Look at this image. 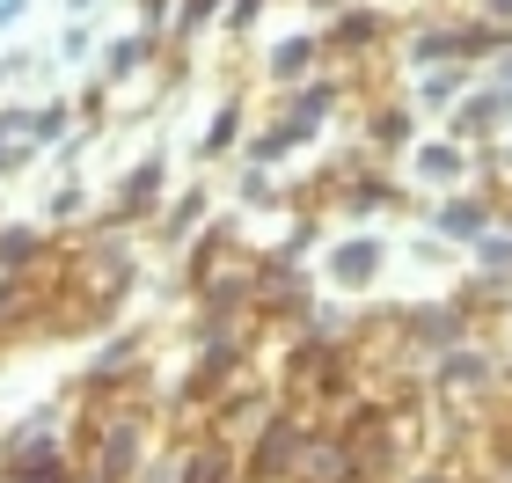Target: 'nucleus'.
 Masks as SVG:
<instances>
[{
	"instance_id": "f257e3e1",
	"label": "nucleus",
	"mask_w": 512,
	"mask_h": 483,
	"mask_svg": "<svg viewBox=\"0 0 512 483\" xmlns=\"http://www.w3.org/2000/svg\"><path fill=\"white\" fill-rule=\"evenodd\" d=\"M337 103H344V81L337 74L300 81V88H286V103H278V132H286L293 147H308V140H322V125L337 118Z\"/></svg>"
},
{
	"instance_id": "f03ea898",
	"label": "nucleus",
	"mask_w": 512,
	"mask_h": 483,
	"mask_svg": "<svg viewBox=\"0 0 512 483\" xmlns=\"http://www.w3.org/2000/svg\"><path fill=\"white\" fill-rule=\"evenodd\" d=\"M300 447H308V425L300 418H278L249 440V462H242V483H293V462H300Z\"/></svg>"
},
{
	"instance_id": "7ed1b4c3",
	"label": "nucleus",
	"mask_w": 512,
	"mask_h": 483,
	"mask_svg": "<svg viewBox=\"0 0 512 483\" xmlns=\"http://www.w3.org/2000/svg\"><path fill=\"white\" fill-rule=\"evenodd\" d=\"M388 271V242L381 235H344L322 249V279H330L337 293H374Z\"/></svg>"
},
{
	"instance_id": "20e7f679",
	"label": "nucleus",
	"mask_w": 512,
	"mask_h": 483,
	"mask_svg": "<svg viewBox=\"0 0 512 483\" xmlns=\"http://www.w3.org/2000/svg\"><path fill=\"white\" fill-rule=\"evenodd\" d=\"M491 220H498V191H447L439 205H425L432 242H461V249L476 235H491Z\"/></svg>"
},
{
	"instance_id": "39448f33",
	"label": "nucleus",
	"mask_w": 512,
	"mask_h": 483,
	"mask_svg": "<svg viewBox=\"0 0 512 483\" xmlns=\"http://www.w3.org/2000/svg\"><path fill=\"white\" fill-rule=\"evenodd\" d=\"M395 322H403V337H410V344H425L432 359H439V352H454V344H469V330H476V315L461 308V301H410Z\"/></svg>"
},
{
	"instance_id": "423d86ee",
	"label": "nucleus",
	"mask_w": 512,
	"mask_h": 483,
	"mask_svg": "<svg viewBox=\"0 0 512 483\" xmlns=\"http://www.w3.org/2000/svg\"><path fill=\"white\" fill-rule=\"evenodd\" d=\"M161 198H169V154L154 147V154H139L132 169L118 176V198H110V220H118V227H125V220H154V213H161Z\"/></svg>"
},
{
	"instance_id": "0eeeda50",
	"label": "nucleus",
	"mask_w": 512,
	"mask_h": 483,
	"mask_svg": "<svg viewBox=\"0 0 512 483\" xmlns=\"http://www.w3.org/2000/svg\"><path fill=\"white\" fill-rule=\"evenodd\" d=\"M139 462H147V418H139V410H118V418L103 425V454H96V476L88 483H132Z\"/></svg>"
},
{
	"instance_id": "6e6552de",
	"label": "nucleus",
	"mask_w": 512,
	"mask_h": 483,
	"mask_svg": "<svg viewBox=\"0 0 512 483\" xmlns=\"http://www.w3.org/2000/svg\"><path fill=\"white\" fill-rule=\"evenodd\" d=\"M432 388L439 396H491L498 388V359L476 352V344H454V352L432 359Z\"/></svg>"
},
{
	"instance_id": "1a4fd4ad",
	"label": "nucleus",
	"mask_w": 512,
	"mask_h": 483,
	"mask_svg": "<svg viewBox=\"0 0 512 483\" xmlns=\"http://www.w3.org/2000/svg\"><path fill=\"white\" fill-rule=\"evenodd\" d=\"M505 118H512L505 88H491V81H476L469 96L454 103V118H447V140H461V147H469V140H483V132H498Z\"/></svg>"
},
{
	"instance_id": "9d476101",
	"label": "nucleus",
	"mask_w": 512,
	"mask_h": 483,
	"mask_svg": "<svg viewBox=\"0 0 512 483\" xmlns=\"http://www.w3.org/2000/svg\"><path fill=\"white\" fill-rule=\"evenodd\" d=\"M403 161H410L417 183H439V191H461V183H469V147L447 140V132H439V140H417Z\"/></svg>"
},
{
	"instance_id": "9b49d317",
	"label": "nucleus",
	"mask_w": 512,
	"mask_h": 483,
	"mask_svg": "<svg viewBox=\"0 0 512 483\" xmlns=\"http://www.w3.org/2000/svg\"><path fill=\"white\" fill-rule=\"evenodd\" d=\"M476 81H483L476 66H425V74L410 81V103H417V110H439V118H454V103L469 96Z\"/></svg>"
},
{
	"instance_id": "f8f14e48",
	"label": "nucleus",
	"mask_w": 512,
	"mask_h": 483,
	"mask_svg": "<svg viewBox=\"0 0 512 483\" xmlns=\"http://www.w3.org/2000/svg\"><path fill=\"white\" fill-rule=\"evenodd\" d=\"M315 59H322V37L315 30H293V37H278L271 52H264V74L278 81V88H300L315 74Z\"/></svg>"
},
{
	"instance_id": "ddd939ff",
	"label": "nucleus",
	"mask_w": 512,
	"mask_h": 483,
	"mask_svg": "<svg viewBox=\"0 0 512 483\" xmlns=\"http://www.w3.org/2000/svg\"><path fill=\"white\" fill-rule=\"evenodd\" d=\"M176 483H242V469H235V447H227L220 432H205L198 447H183V469H176Z\"/></svg>"
},
{
	"instance_id": "4468645a",
	"label": "nucleus",
	"mask_w": 512,
	"mask_h": 483,
	"mask_svg": "<svg viewBox=\"0 0 512 483\" xmlns=\"http://www.w3.org/2000/svg\"><path fill=\"white\" fill-rule=\"evenodd\" d=\"M44 249H52V235H44L37 220H8V227H0V279H22V271H37Z\"/></svg>"
},
{
	"instance_id": "2eb2a0df",
	"label": "nucleus",
	"mask_w": 512,
	"mask_h": 483,
	"mask_svg": "<svg viewBox=\"0 0 512 483\" xmlns=\"http://www.w3.org/2000/svg\"><path fill=\"white\" fill-rule=\"evenodd\" d=\"M154 44H161V30H125V37L103 52V81H132L139 66L154 59Z\"/></svg>"
},
{
	"instance_id": "dca6fc26",
	"label": "nucleus",
	"mask_w": 512,
	"mask_h": 483,
	"mask_svg": "<svg viewBox=\"0 0 512 483\" xmlns=\"http://www.w3.org/2000/svg\"><path fill=\"white\" fill-rule=\"evenodd\" d=\"M220 154H242V96H227L198 140V161H220Z\"/></svg>"
},
{
	"instance_id": "f3484780",
	"label": "nucleus",
	"mask_w": 512,
	"mask_h": 483,
	"mask_svg": "<svg viewBox=\"0 0 512 483\" xmlns=\"http://www.w3.org/2000/svg\"><path fill=\"white\" fill-rule=\"evenodd\" d=\"M410 125H417V118H410V103H381L374 118H366V140H374L381 154H410V147H417V140H410Z\"/></svg>"
},
{
	"instance_id": "a211bd4d",
	"label": "nucleus",
	"mask_w": 512,
	"mask_h": 483,
	"mask_svg": "<svg viewBox=\"0 0 512 483\" xmlns=\"http://www.w3.org/2000/svg\"><path fill=\"white\" fill-rule=\"evenodd\" d=\"M469 264H476V271H483L491 286H512V235H505V227H491V235H476V242H469Z\"/></svg>"
},
{
	"instance_id": "6ab92c4d",
	"label": "nucleus",
	"mask_w": 512,
	"mask_h": 483,
	"mask_svg": "<svg viewBox=\"0 0 512 483\" xmlns=\"http://www.w3.org/2000/svg\"><path fill=\"white\" fill-rule=\"evenodd\" d=\"M381 8H337V30H330V44H344V52H366V44H381Z\"/></svg>"
},
{
	"instance_id": "aec40b11",
	"label": "nucleus",
	"mask_w": 512,
	"mask_h": 483,
	"mask_svg": "<svg viewBox=\"0 0 512 483\" xmlns=\"http://www.w3.org/2000/svg\"><path fill=\"white\" fill-rule=\"evenodd\" d=\"M205 213H213V191L198 183V191H183V198L169 205V213H161V242H183L191 227H205Z\"/></svg>"
},
{
	"instance_id": "412c9836",
	"label": "nucleus",
	"mask_w": 512,
	"mask_h": 483,
	"mask_svg": "<svg viewBox=\"0 0 512 483\" xmlns=\"http://www.w3.org/2000/svg\"><path fill=\"white\" fill-rule=\"evenodd\" d=\"M235 205H242V213H278V205H293V198H278L271 169H249V161H242V176H235Z\"/></svg>"
},
{
	"instance_id": "4be33fe9",
	"label": "nucleus",
	"mask_w": 512,
	"mask_h": 483,
	"mask_svg": "<svg viewBox=\"0 0 512 483\" xmlns=\"http://www.w3.org/2000/svg\"><path fill=\"white\" fill-rule=\"evenodd\" d=\"M59 140H74V103H37L30 110V147H59Z\"/></svg>"
},
{
	"instance_id": "5701e85b",
	"label": "nucleus",
	"mask_w": 512,
	"mask_h": 483,
	"mask_svg": "<svg viewBox=\"0 0 512 483\" xmlns=\"http://www.w3.org/2000/svg\"><path fill=\"white\" fill-rule=\"evenodd\" d=\"M388 205H403V191H395L388 176H359L352 191H344V213H352V220H366V213H388Z\"/></svg>"
},
{
	"instance_id": "b1692460",
	"label": "nucleus",
	"mask_w": 512,
	"mask_h": 483,
	"mask_svg": "<svg viewBox=\"0 0 512 483\" xmlns=\"http://www.w3.org/2000/svg\"><path fill=\"white\" fill-rule=\"evenodd\" d=\"M213 15H227V0H176V15H169V37L176 44H191Z\"/></svg>"
},
{
	"instance_id": "393cba45",
	"label": "nucleus",
	"mask_w": 512,
	"mask_h": 483,
	"mask_svg": "<svg viewBox=\"0 0 512 483\" xmlns=\"http://www.w3.org/2000/svg\"><path fill=\"white\" fill-rule=\"evenodd\" d=\"M264 8H271V0H227V15H220V22H227L235 37H249V30H256V15H264Z\"/></svg>"
},
{
	"instance_id": "a878e982",
	"label": "nucleus",
	"mask_w": 512,
	"mask_h": 483,
	"mask_svg": "<svg viewBox=\"0 0 512 483\" xmlns=\"http://www.w3.org/2000/svg\"><path fill=\"white\" fill-rule=\"evenodd\" d=\"M88 44H96L88 22H66V30H59V59H88Z\"/></svg>"
},
{
	"instance_id": "bb28decb",
	"label": "nucleus",
	"mask_w": 512,
	"mask_h": 483,
	"mask_svg": "<svg viewBox=\"0 0 512 483\" xmlns=\"http://www.w3.org/2000/svg\"><path fill=\"white\" fill-rule=\"evenodd\" d=\"M74 213H88V191H81V183H59V198H52V220H74Z\"/></svg>"
},
{
	"instance_id": "cd10ccee",
	"label": "nucleus",
	"mask_w": 512,
	"mask_h": 483,
	"mask_svg": "<svg viewBox=\"0 0 512 483\" xmlns=\"http://www.w3.org/2000/svg\"><path fill=\"white\" fill-rule=\"evenodd\" d=\"M476 22H491V30H512V0H476Z\"/></svg>"
},
{
	"instance_id": "c85d7f7f",
	"label": "nucleus",
	"mask_w": 512,
	"mask_h": 483,
	"mask_svg": "<svg viewBox=\"0 0 512 483\" xmlns=\"http://www.w3.org/2000/svg\"><path fill=\"white\" fill-rule=\"evenodd\" d=\"M22 15H30V0H0V30H22Z\"/></svg>"
},
{
	"instance_id": "c756f323",
	"label": "nucleus",
	"mask_w": 512,
	"mask_h": 483,
	"mask_svg": "<svg viewBox=\"0 0 512 483\" xmlns=\"http://www.w3.org/2000/svg\"><path fill=\"white\" fill-rule=\"evenodd\" d=\"M410 483H461V476H447V469H425V476H410Z\"/></svg>"
},
{
	"instance_id": "7c9ffc66",
	"label": "nucleus",
	"mask_w": 512,
	"mask_h": 483,
	"mask_svg": "<svg viewBox=\"0 0 512 483\" xmlns=\"http://www.w3.org/2000/svg\"><path fill=\"white\" fill-rule=\"evenodd\" d=\"M88 8H96V0H66V15H88Z\"/></svg>"
}]
</instances>
